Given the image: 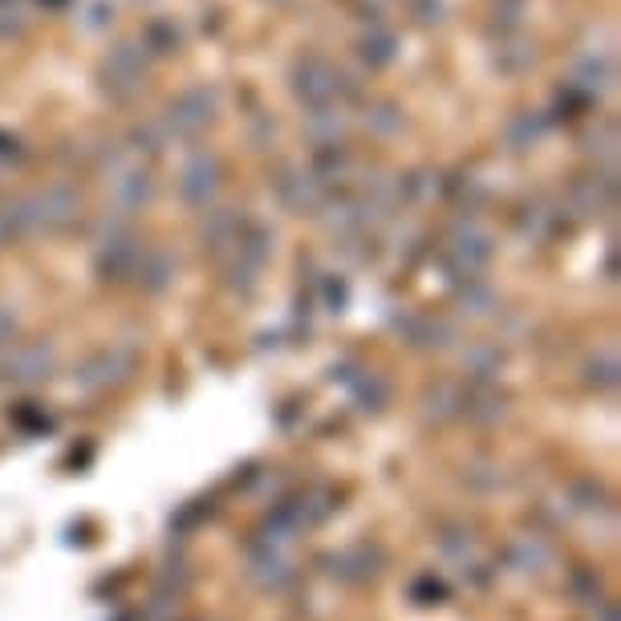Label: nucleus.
Listing matches in <instances>:
<instances>
[{"label":"nucleus","mask_w":621,"mask_h":621,"mask_svg":"<svg viewBox=\"0 0 621 621\" xmlns=\"http://www.w3.org/2000/svg\"><path fill=\"white\" fill-rule=\"evenodd\" d=\"M207 118H212V98L203 89H191L171 106L167 127H171V134H195L200 127H207Z\"/></svg>","instance_id":"f03ea898"},{"label":"nucleus","mask_w":621,"mask_h":621,"mask_svg":"<svg viewBox=\"0 0 621 621\" xmlns=\"http://www.w3.org/2000/svg\"><path fill=\"white\" fill-rule=\"evenodd\" d=\"M219 188V163L212 155H195L179 175V191L191 203H207V195Z\"/></svg>","instance_id":"f257e3e1"},{"label":"nucleus","mask_w":621,"mask_h":621,"mask_svg":"<svg viewBox=\"0 0 621 621\" xmlns=\"http://www.w3.org/2000/svg\"><path fill=\"white\" fill-rule=\"evenodd\" d=\"M4 236H9V219L0 216V244H4Z\"/></svg>","instance_id":"20e7f679"},{"label":"nucleus","mask_w":621,"mask_h":621,"mask_svg":"<svg viewBox=\"0 0 621 621\" xmlns=\"http://www.w3.org/2000/svg\"><path fill=\"white\" fill-rule=\"evenodd\" d=\"M115 191L122 195V200L143 203V200H151V179H146V175H139V171L118 175V179H115Z\"/></svg>","instance_id":"7ed1b4c3"}]
</instances>
